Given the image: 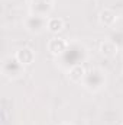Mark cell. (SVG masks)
Masks as SVG:
<instances>
[{"label": "cell", "mask_w": 123, "mask_h": 125, "mask_svg": "<svg viewBox=\"0 0 123 125\" xmlns=\"http://www.w3.org/2000/svg\"><path fill=\"white\" fill-rule=\"evenodd\" d=\"M46 25H48V22L45 21V16H38V15H35V16H31V18L26 21V28H28V31L35 32V33H39Z\"/></svg>", "instance_id": "obj_1"}, {"label": "cell", "mask_w": 123, "mask_h": 125, "mask_svg": "<svg viewBox=\"0 0 123 125\" xmlns=\"http://www.w3.org/2000/svg\"><path fill=\"white\" fill-rule=\"evenodd\" d=\"M65 48H67V42L61 39V38H52L51 41H49V44H48V50L51 51V54H54V55H60L62 54L64 51H65Z\"/></svg>", "instance_id": "obj_2"}, {"label": "cell", "mask_w": 123, "mask_h": 125, "mask_svg": "<svg viewBox=\"0 0 123 125\" xmlns=\"http://www.w3.org/2000/svg\"><path fill=\"white\" fill-rule=\"evenodd\" d=\"M15 58L20 62L22 65H28V64H31V62L33 61L35 54H33V51H32L31 48H20V50L16 52V57H15Z\"/></svg>", "instance_id": "obj_3"}, {"label": "cell", "mask_w": 123, "mask_h": 125, "mask_svg": "<svg viewBox=\"0 0 123 125\" xmlns=\"http://www.w3.org/2000/svg\"><path fill=\"white\" fill-rule=\"evenodd\" d=\"M98 21L101 25L104 26H113L114 22H116V13L110 9H104L100 12V16H98Z\"/></svg>", "instance_id": "obj_4"}, {"label": "cell", "mask_w": 123, "mask_h": 125, "mask_svg": "<svg viewBox=\"0 0 123 125\" xmlns=\"http://www.w3.org/2000/svg\"><path fill=\"white\" fill-rule=\"evenodd\" d=\"M100 52H101V55H104L107 58H113L117 55V45L110 41H104L100 45Z\"/></svg>", "instance_id": "obj_5"}, {"label": "cell", "mask_w": 123, "mask_h": 125, "mask_svg": "<svg viewBox=\"0 0 123 125\" xmlns=\"http://www.w3.org/2000/svg\"><path fill=\"white\" fill-rule=\"evenodd\" d=\"M70 80L72 83H80L84 77H86V70L81 67V65H74L71 70H70V74H68Z\"/></svg>", "instance_id": "obj_6"}, {"label": "cell", "mask_w": 123, "mask_h": 125, "mask_svg": "<svg viewBox=\"0 0 123 125\" xmlns=\"http://www.w3.org/2000/svg\"><path fill=\"white\" fill-rule=\"evenodd\" d=\"M46 28L49 29V32H52V33H58V32H61L64 29V21H62L61 18H51L48 21Z\"/></svg>", "instance_id": "obj_7"}, {"label": "cell", "mask_w": 123, "mask_h": 125, "mask_svg": "<svg viewBox=\"0 0 123 125\" xmlns=\"http://www.w3.org/2000/svg\"><path fill=\"white\" fill-rule=\"evenodd\" d=\"M122 125H123V124H122Z\"/></svg>", "instance_id": "obj_8"}]
</instances>
